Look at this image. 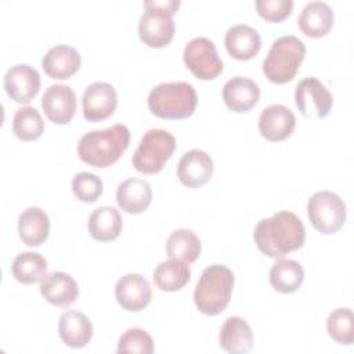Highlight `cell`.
Instances as JSON below:
<instances>
[{
	"mask_svg": "<svg viewBox=\"0 0 354 354\" xmlns=\"http://www.w3.org/2000/svg\"><path fill=\"white\" fill-rule=\"evenodd\" d=\"M122 216L112 206H100L88 217L87 228L90 235L100 242L113 241L122 231Z\"/></svg>",
	"mask_w": 354,
	"mask_h": 354,
	"instance_id": "obj_26",
	"label": "cell"
},
{
	"mask_svg": "<svg viewBox=\"0 0 354 354\" xmlns=\"http://www.w3.org/2000/svg\"><path fill=\"white\" fill-rule=\"evenodd\" d=\"M224 44L232 58L248 61L259 53L261 39L254 28L246 24H238L228 28L224 37Z\"/></svg>",
	"mask_w": 354,
	"mask_h": 354,
	"instance_id": "obj_20",
	"label": "cell"
},
{
	"mask_svg": "<svg viewBox=\"0 0 354 354\" xmlns=\"http://www.w3.org/2000/svg\"><path fill=\"white\" fill-rule=\"evenodd\" d=\"M41 296L55 307H68L79 296V286L73 277L62 271H54L40 281Z\"/></svg>",
	"mask_w": 354,
	"mask_h": 354,
	"instance_id": "obj_17",
	"label": "cell"
},
{
	"mask_svg": "<svg viewBox=\"0 0 354 354\" xmlns=\"http://www.w3.org/2000/svg\"><path fill=\"white\" fill-rule=\"evenodd\" d=\"M333 21V10L325 1L307 3L297 19L301 32L308 37L325 36L332 29Z\"/></svg>",
	"mask_w": 354,
	"mask_h": 354,
	"instance_id": "obj_24",
	"label": "cell"
},
{
	"mask_svg": "<svg viewBox=\"0 0 354 354\" xmlns=\"http://www.w3.org/2000/svg\"><path fill=\"white\" fill-rule=\"evenodd\" d=\"M184 64L201 80L216 79L223 71V61L214 43L207 37H195L184 48Z\"/></svg>",
	"mask_w": 354,
	"mask_h": 354,
	"instance_id": "obj_9",
	"label": "cell"
},
{
	"mask_svg": "<svg viewBox=\"0 0 354 354\" xmlns=\"http://www.w3.org/2000/svg\"><path fill=\"white\" fill-rule=\"evenodd\" d=\"M254 4L259 15L270 22L283 21L293 8L292 0H257Z\"/></svg>",
	"mask_w": 354,
	"mask_h": 354,
	"instance_id": "obj_35",
	"label": "cell"
},
{
	"mask_svg": "<svg viewBox=\"0 0 354 354\" xmlns=\"http://www.w3.org/2000/svg\"><path fill=\"white\" fill-rule=\"evenodd\" d=\"M296 126L293 112L282 105L272 104L264 108L259 118V131L268 141H282L288 138Z\"/></svg>",
	"mask_w": 354,
	"mask_h": 354,
	"instance_id": "obj_15",
	"label": "cell"
},
{
	"mask_svg": "<svg viewBox=\"0 0 354 354\" xmlns=\"http://www.w3.org/2000/svg\"><path fill=\"white\" fill-rule=\"evenodd\" d=\"M129 142L130 131L127 126L118 123L83 134L77 142V155L90 166L108 167L122 156Z\"/></svg>",
	"mask_w": 354,
	"mask_h": 354,
	"instance_id": "obj_2",
	"label": "cell"
},
{
	"mask_svg": "<svg viewBox=\"0 0 354 354\" xmlns=\"http://www.w3.org/2000/svg\"><path fill=\"white\" fill-rule=\"evenodd\" d=\"M153 351V340L149 333L141 328H129L118 342V353H140L151 354Z\"/></svg>",
	"mask_w": 354,
	"mask_h": 354,
	"instance_id": "obj_34",
	"label": "cell"
},
{
	"mask_svg": "<svg viewBox=\"0 0 354 354\" xmlns=\"http://www.w3.org/2000/svg\"><path fill=\"white\" fill-rule=\"evenodd\" d=\"M234 288V274L224 264H212L202 271L195 290L196 308L206 315H217L230 303Z\"/></svg>",
	"mask_w": 354,
	"mask_h": 354,
	"instance_id": "obj_3",
	"label": "cell"
},
{
	"mask_svg": "<svg viewBox=\"0 0 354 354\" xmlns=\"http://www.w3.org/2000/svg\"><path fill=\"white\" fill-rule=\"evenodd\" d=\"M82 102L84 118L88 122H100L115 112L118 94L111 83L94 82L86 87Z\"/></svg>",
	"mask_w": 354,
	"mask_h": 354,
	"instance_id": "obj_12",
	"label": "cell"
},
{
	"mask_svg": "<svg viewBox=\"0 0 354 354\" xmlns=\"http://www.w3.org/2000/svg\"><path fill=\"white\" fill-rule=\"evenodd\" d=\"M295 102L300 113L307 119H324L332 109L333 95L317 77L300 80L295 90Z\"/></svg>",
	"mask_w": 354,
	"mask_h": 354,
	"instance_id": "obj_10",
	"label": "cell"
},
{
	"mask_svg": "<svg viewBox=\"0 0 354 354\" xmlns=\"http://www.w3.org/2000/svg\"><path fill=\"white\" fill-rule=\"evenodd\" d=\"M328 335L339 344L350 346L354 342V315L348 307L333 310L326 319Z\"/></svg>",
	"mask_w": 354,
	"mask_h": 354,
	"instance_id": "obj_32",
	"label": "cell"
},
{
	"mask_svg": "<svg viewBox=\"0 0 354 354\" xmlns=\"http://www.w3.org/2000/svg\"><path fill=\"white\" fill-rule=\"evenodd\" d=\"M176 148V138L163 129H149L141 137L131 163L144 174H155L163 169Z\"/></svg>",
	"mask_w": 354,
	"mask_h": 354,
	"instance_id": "obj_7",
	"label": "cell"
},
{
	"mask_svg": "<svg viewBox=\"0 0 354 354\" xmlns=\"http://www.w3.org/2000/svg\"><path fill=\"white\" fill-rule=\"evenodd\" d=\"M304 55L306 46L299 37L293 35L281 36L271 44L263 61V73L272 83H288L296 76Z\"/></svg>",
	"mask_w": 354,
	"mask_h": 354,
	"instance_id": "obj_6",
	"label": "cell"
},
{
	"mask_svg": "<svg viewBox=\"0 0 354 354\" xmlns=\"http://www.w3.org/2000/svg\"><path fill=\"white\" fill-rule=\"evenodd\" d=\"M3 84L11 100L19 104H28L40 90V75L28 64H17L6 72Z\"/></svg>",
	"mask_w": 354,
	"mask_h": 354,
	"instance_id": "obj_11",
	"label": "cell"
},
{
	"mask_svg": "<svg viewBox=\"0 0 354 354\" xmlns=\"http://www.w3.org/2000/svg\"><path fill=\"white\" fill-rule=\"evenodd\" d=\"M191 270L185 261L177 259H169L162 261L153 270V282L155 285L165 292H176L185 286L189 281Z\"/></svg>",
	"mask_w": 354,
	"mask_h": 354,
	"instance_id": "obj_27",
	"label": "cell"
},
{
	"mask_svg": "<svg viewBox=\"0 0 354 354\" xmlns=\"http://www.w3.org/2000/svg\"><path fill=\"white\" fill-rule=\"evenodd\" d=\"M145 11L138 22V36L149 47L167 46L174 36L173 14L180 7L178 0H147Z\"/></svg>",
	"mask_w": 354,
	"mask_h": 354,
	"instance_id": "obj_5",
	"label": "cell"
},
{
	"mask_svg": "<svg viewBox=\"0 0 354 354\" xmlns=\"http://www.w3.org/2000/svg\"><path fill=\"white\" fill-rule=\"evenodd\" d=\"M104 189L101 178L93 173L82 171L72 178V192L82 202H95Z\"/></svg>",
	"mask_w": 354,
	"mask_h": 354,
	"instance_id": "obj_33",
	"label": "cell"
},
{
	"mask_svg": "<svg viewBox=\"0 0 354 354\" xmlns=\"http://www.w3.org/2000/svg\"><path fill=\"white\" fill-rule=\"evenodd\" d=\"M220 347L231 354H245L253 347V332L241 317H228L220 329Z\"/></svg>",
	"mask_w": 354,
	"mask_h": 354,
	"instance_id": "obj_23",
	"label": "cell"
},
{
	"mask_svg": "<svg viewBox=\"0 0 354 354\" xmlns=\"http://www.w3.org/2000/svg\"><path fill=\"white\" fill-rule=\"evenodd\" d=\"M50 232L48 214L37 206L25 209L18 217V235L28 246L41 245Z\"/></svg>",
	"mask_w": 354,
	"mask_h": 354,
	"instance_id": "obj_25",
	"label": "cell"
},
{
	"mask_svg": "<svg viewBox=\"0 0 354 354\" xmlns=\"http://www.w3.org/2000/svg\"><path fill=\"white\" fill-rule=\"evenodd\" d=\"M253 238L261 253L272 259H281L304 245L306 230L295 213L279 210L257 223Z\"/></svg>",
	"mask_w": 354,
	"mask_h": 354,
	"instance_id": "obj_1",
	"label": "cell"
},
{
	"mask_svg": "<svg viewBox=\"0 0 354 354\" xmlns=\"http://www.w3.org/2000/svg\"><path fill=\"white\" fill-rule=\"evenodd\" d=\"M152 201V188L148 181L137 177L127 178L118 185L116 202L122 210L140 214L148 209Z\"/></svg>",
	"mask_w": 354,
	"mask_h": 354,
	"instance_id": "obj_19",
	"label": "cell"
},
{
	"mask_svg": "<svg viewBox=\"0 0 354 354\" xmlns=\"http://www.w3.org/2000/svg\"><path fill=\"white\" fill-rule=\"evenodd\" d=\"M118 303L127 311H140L145 308L152 299L149 282L140 274H124L115 286Z\"/></svg>",
	"mask_w": 354,
	"mask_h": 354,
	"instance_id": "obj_14",
	"label": "cell"
},
{
	"mask_svg": "<svg viewBox=\"0 0 354 354\" xmlns=\"http://www.w3.org/2000/svg\"><path fill=\"white\" fill-rule=\"evenodd\" d=\"M260 98V88L256 82L248 77L235 76L225 82L223 87V100L234 112L250 111Z\"/></svg>",
	"mask_w": 354,
	"mask_h": 354,
	"instance_id": "obj_21",
	"label": "cell"
},
{
	"mask_svg": "<svg viewBox=\"0 0 354 354\" xmlns=\"http://www.w3.org/2000/svg\"><path fill=\"white\" fill-rule=\"evenodd\" d=\"M80 54L75 47L57 44L43 55L41 68L51 79H69L80 68Z\"/></svg>",
	"mask_w": 354,
	"mask_h": 354,
	"instance_id": "obj_18",
	"label": "cell"
},
{
	"mask_svg": "<svg viewBox=\"0 0 354 354\" xmlns=\"http://www.w3.org/2000/svg\"><path fill=\"white\" fill-rule=\"evenodd\" d=\"M12 131L22 141H35L44 131V122L33 106L17 109L12 118Z\"/></svg>",
	"mask_w": 354,
	"mask_h": 354,
	"instance_id": "obj_31",
	"label": "cell"
},
{
	"mask_svg": "<svg viewBox=\"0 0 354 354\" xmlns=\"http://www.w3.org/2000/svg\"><path fill=\"white\" fill-rule=\"evenodd\" d=\"M196 104V91L188 82L160 83L148 94V108L160 119H185L194 113Z\"/></svg>",
	"mask_w": 354,
	"mask_h": 354,
	"instance_id": "obj_4",
	"label": "cell"
},
{
	"mask_svg": "<svg viewBox=\"0 0 354 354\" xmlns=\"http://www.w3.org/2000/svg\"><path fill=\"white\" fill-rule=\"evenodd\" d=\"M14 278L21 283H35L41 281L47 271V260L37 252L19 253L11 266Z\"/></svg>",
	"mask_w": 354,
	"mask_h": 354,
	"instance_id": "obj_30",
	"label": "cell"
},
{
	"mask_svg": "<svg viewBox=\"0 0 354 354\" xmlns=\"http://www.w3.org/2000/svg\"><path fill=\"white\" fill-rule=\"evenodd\" d=\"M202 246L199 238L187 228L173 231L166 241V253L170 259H177L185 263H194L201 254Z\"/></svg>",
	"mask_w": 354,
	"mask_h": 354,
	"instance_id": "obj_29",
	"label": "cell"
},
{
	"mask_svg": "<svg viewBox=\"0 0 354 354\" xmlns=\"http://www.w3.org/2000/svg\"><path fill=\"white\" fill-rule=\"evenodd\" d=\"M304 281V270L299 261L281 259L270 270V283L281 293L296 292Z\"/></svg>",
	"mask_w": 354,
	"mask_h": 354,
	"instance_id": "obj_28",
	"label": "cell"
},
{
	"mask_svg": "<svg viewBox=\"0 0 354 354\" xmlns=\"http://www.w3.org/2000/svg\"><path fill=\"white\" fill-rule=\"evenodd\" d=\"M213 174V160L202 149H191L183 155L177 166L178 180L188 188L206 184Z\"/></svg>",
	"mask_w": 354,
	"mask_h": 354,
	"instance_id": "obj_16",
	"label": "cell"
},
{
	"mask_svg": "<svg viewBox=\"0 0 354 354\" xmlns=\"http://www.w3.org/2000/svg\"><path fill=\"white\" fill-rule=\"evenodd\" d=\"M46 116L55 124H66L76 112V94L66 84H51L41 97Z\"/></svg>",
	"mask_w": 354,
	"mask_h": 354,
	"instance_id": "obj_13",
	"label": "cell"
},
{
	"mask_svg": "<svg viewBox=\"0 0 354 354\" xmlns=\"http://www.w3.org/2000/svg\"><path fill=\"white\" fill-rule=\"evenodd\" d=\"M58 332L61 340L68 347L82 348L87 346L93 337V325L83 313L66 310L59 317Z\"/></svg>",
	"mask_w": 354,
	"mask_h": 354,
	"instance_id": "obj_22",
	"label": "cell"
},
{
	"mask_svg": "<svg viewBox=\"0 0 354 354\" xmlns=\"http://www.w3.org/2000/svg\"><path fill=\"white\" fill-rule=\"evenodd\" d=\"M307 216L313 227L322 234H335L346 221L343 199L330 191H318L307 202Z\"/></svg>",
	"mask_w": 354,
	"mask_h": 354,
	"instance_id": "obj_8",
	"label": "cell"
}]
</instances>
